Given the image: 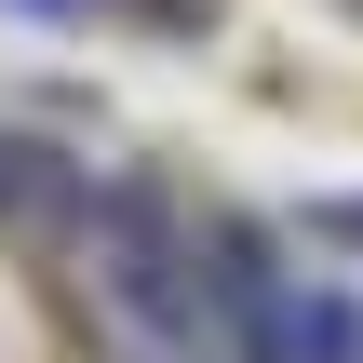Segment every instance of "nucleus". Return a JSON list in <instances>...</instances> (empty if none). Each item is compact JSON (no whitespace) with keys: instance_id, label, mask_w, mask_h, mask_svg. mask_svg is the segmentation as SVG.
Listing matches in <instances>:
<instances>
[{"instance_id":"1","label":"nucleus","mask_w":363,"mask_h":363,"mask_svg":"<svg viewBox=\"0 0 363 363\" xmlns=\"http://www.w3.org/2000/svg\"><path fill=\"white\" fill-rule=\"evenodd\" d=\"M296 229H310V242H323V256H363V202H350V189H337V202H310V216H296Z\"/></svg>"}]
</instances>
